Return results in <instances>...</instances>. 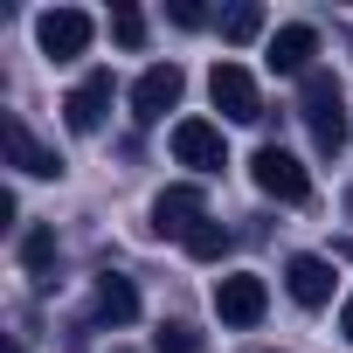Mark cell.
Masks as SVG:
<instances>
[{"mask_svg":"<svg viewBox=\"0 0 353 353\" xmlns=\"http://www.w3.org/2000/svg\"><path fill=\"white\" fill-rule=\"evenodd\" d=\"M339 332H346V339H353V298H346V305H339Z\"/></svg>","mask_w":353,"mask_h":353,"instance_id":"cell-20","label":"cell"},{"mask_svg":"<svg viewBox=\"0 0 353 353\" xmlns=\"http://www.w3.org/2000/svg\"><path fill=\"white\" fill-rule=\"evenodd\" d=\"M21 263H28L35 277H49V263H56V229H28V236H21Z\"/></svg>","mask_w":353,"mask_h":353,"instance_id":"cell-16","label":"cell"},{"mask_svg":"<svg viewBox=\"0 0 353 353\" xmlns=\"http://www.w3.org/2000/svg\"><path fill=\"white\" fill-rule=\"evenodd\" d=\"M298 111H305V125H312V145L332 159V152L346 145V97H339V77H332V70H312Z\"/></svg>","mask_w":353,"mask_h":353,"instance_id":"cell-1","label":"cell"},{"mask_svg":"<svg viewBox=\"0 0 353 353\" xmlns=\"http://www.w3.org/2000/svg\"><path fill=\"white\" fill-rule=\"evenodd\" d=\"M181 90H188V77H181V63H152L139 83H132V118L139 125H152V118H166L173 104H181Z\"/></svg>","mask_w":353,"mask_h":353,"instance_id":"cell-6","label":"cell"},{"mask_svg":"<svg viewBox=\"0 0 353 353\" xmlns=\"http://www.w3.org/2000/svg\"><path fill=\"white\" fill-rule=\"evenodd\" d=\"M208 97H215V111H222V118H236V125H256V118H263L256 77H250L243 63H215V77H208Z\"/></svg>","mask_w":353,"mask_h":353,"instance_id":"cell-4","label":"cell"},{"mask_svg":"<svg viewBox=\"0 0 353 353\" xmlns=\"http://www.w3.org/2000/svg\"><path fill=\"white\" fill-rule=\"evenodd\" d=\"M0 145H8V166L28 173V181H56V173H63V152H49L14 111H0Z\"/></svg>","mask_w":353,"mask_h":353,"instance_id":"cell-3","label":"cell"},{"mask_svg":"<svg viewBox=\"0 0 353 353\" xmlns=\"http://www.w3.org/2000/svg\"><path fill=\"white\" fill-rule=\"evenodd\" d=\"M90 35H97V28H90L83 8H49V14L35 21V42H42L49 63H77V56L90 49Z\"/></svg>","mask_w":353,"mask_h":353,"instance_id":"cell-2","label":"cell"},{"mask_svg":"<svg viewBox=\"0 0 353 353\" xmlns=\"http://www.w3.org/2000/svg\"><path fill=\"white\" fill-rule=\"evenodd\" d=\"M263 305H270V291H263V277H250V270H236V277L215 284V319H222V325H256Z\"/></svg>","mask_w":353,"mask_h":353,"instance_id":"cell-8","label":"cell"},{"mask_svg":"<svg viewBox=\"0 0 353 353\" xmlns=\"http://www.w3.org/2000/svg\"><path fill=\"white\" fill-rule=\"evenodd\" d=\"M8 353H28V346H21V339H8Z\"/></svg>","mask_w":353,"mask_h":353,"instance_id":"cell-22","label":"cell"},{"mask_svg":"<svg viewBox=\"0 0 353 353\" xmlns=\"http://www.w3.org/2000/svg\"><path fill=\"white\" fill-rule=\"evenodd\" d=\"M104 111H111V70H90V77L63 97V125H70V132H97Z\"/></svg>","mask_w":353,"mask_h":353,"instance_id":"cell-10","label":"cell"},{"mask_svg":"<svg viewBox=\"0 0 353 353\" xmlns=\"http://www.w3.org/2000/svg\"><path fill=\"white\" fill-rule=\"evenodd\" d=\"M208 222V194L201 188H166L159 201H152V229L159 236H181L188 243V229H201Z\"/></svg>","mask_w":353,"mask_h":353,"instance_id":"cell-9","label":"cell"},{"mask_svg":"<svg viewBox=\"0 0 353 353\" xmlns=\"http://www.w3.org/2000/svg\"><path fill=\"white\" fill-rule=\"evenodd\" d=\"M229 243H236V236H229L215 215H208L201 229H188V256H194V263H222V256H229Z\"/></svg>","mask_w":353,"mask_h":353,"instance_id":"cell-14","label":"cell"},{"mask_svg":"<svg viewBox=\"0 0 353 353\" xmlns=\"http://www.w3.org/2000/svg\"><path fill=\"white\" fill-rule=\"evenodd\" d=\"M90 319H97V325H132V319H139V291H132V277L104 270V277H97V298H90Z\"/></svg>","mask_w":353,"mask_h":353,"instance_id":"cell-13","label":"cell"},{"mask_svg":"<svg viewBox=\"0 0 353 353\" xmlns=\"http://www.w3.org/2000/svg\"><path fill=\"white\" fill-rule=\"evenodd\" d=\"M111 35H118V49H145V14L139 8H111Z\"/></svg>","mask_w":353,"mask_h":353,"instance_id":"cell-17","label":"cell"},{"mask_svg":"<svg viewBox=\"0 0 353 353\" xmlns=\"http://www.w3.org/2000/svg\"><path fill=\"white\" fill-rule=\"evenodd\" d=\"M250 173H256V188H263L270 201H305V194H312V173H305L284 145H256Z\"/></svg>","mask_w":353,"mask_h":353,"instance_id":"cell-5","label":"cell"},{"mask_svg":"<svg viewBox=\"0 0 353 353\" xmlns=\"http://www.w3.org/2000/svg\"><path fill=\"white\" fill-rule=\"evenodd\" d=\"M256 35H263V8L256 0H243V8L222 14V42H256Z\"/></svg>","mask_w":353,"mask_h":353,"instance_id":"cell-15","label":"cell"},{"mask_svg":"<svg viewBox=\"0 0 353 353\" xmlns=\"http://www.w3.org/2000/svg\"><path fill=\"white\" fill-rule=\"evenodd\" d=\"M346 215H353V194H346Z\"/></svg>","mask_w":353,"mask_h":353,"instance_id":"cell-23","label":"cell"},{"mask_svg":"<svg viewBox=\"0 0 353 353\" xmlns=\"http://www.w3.org/2000/svg\"><path fill=\"white\" fill-rule=\"evenodd\" d=\"M332 256H339V263H353V243H332Z\"/></svg>","mask_w":353,"mask_h":353,"instance_id":"cell-21","label":"cell"},{"mask_svg":"<svg viewBox=\"0 0 353 353\" xmlns=\"http://www.w3.org/2000/svg\"><path fill=\"white\" fill-rule=\"evenodd\" d=\"M173 159L194 166V173H222L229 166V145H222V132L208 118H181V125H173Z\"/></svg>","mask_w":353,"mask_h":353,"instance_id":"cell-7","label":"cell"},{"mask_svg":"<svg viewBox=\"0 0 353 353\" xmlns=\"http://www.w3.org/2000/svg\"><path fill=\"white\" fill-rule=\"evenodd\" d=\"M312 56H319V28L291 21V28L270 35V70H284V77H312Z\"/></svg>","mask_w":353,"mask_h":353,"instance_id":"cell-11","label":"cell"},{"mask_svg":"<svg viewBox=\"0 0 353 353\" xmlns=\"http://www.w3.org/2000/svg\"><path fill=\"white\" fill-rule=\"evenodd\" d=\"M332 284H339V277H332L325 256H291V263H284V291H291L298 305H312V312L332 298Z\"/></svg>","mask_w":353,"mask_h":353,"instance_id":"cell-12","label":"cell"},{"mask_svg":"<svg viewBox=\"0 0 353 353\" xmlns=\"http://www.w3.org/2000/svg\"><path fill=\"white\" fill-rule=\"evenodd\" d=\"M166 14H173V21H181V28H201V21H208V14L194 8V0H173V8H166Z\"/></svg>","mask_w":353,"mask_h":353,"instance_id":"cell-19","label":"cell"},{"mask_svg":"<svg viewBox=\"0 0 353 353\" xmlns=\"http://www.w3.org/2000/svg\"><path fill=\"white\" fill-rule=\"evenodd\" d=\"M152 353H201V332L194 325H159L152 332Z\"/></svg>","mask_w":353,"mask_h":353,"instance_id":"cell-18","label":"cell"}]
</instances>
